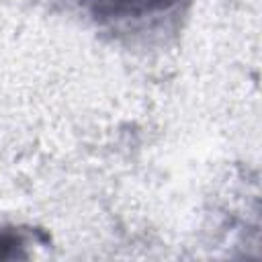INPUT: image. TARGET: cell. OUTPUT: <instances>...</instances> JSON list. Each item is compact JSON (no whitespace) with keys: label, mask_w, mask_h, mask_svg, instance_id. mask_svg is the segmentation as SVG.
<instances>
[{"label":"cell","mask_w":262,"mask_h":262,"mask_svg":"<svg viewBox=\"0 0 262 262\" xmlns=\"http://www.w3.org/2000/svg\"><path fill=\"white\" fill-rule=\"evenodd\" d=\"M82 2L88 8V12L98 20H131L170 10L182 0H82Z\"/></svg>","instance_id":"6da1fadb"},{"label":"cell","mask_w":262,"mask_h":262,"mask_svg":"<svg viewBox=\"0 0 262 262\" xmlns=\"http://www.w3.org/2000/svg\"><path fill=\"white\" fill-rule=\"evenodd\" d=\"M23 237L10 229H0V258L23 256Z\"/></svg>","instance_id":"7a4b0ae2"}]
</instances>
